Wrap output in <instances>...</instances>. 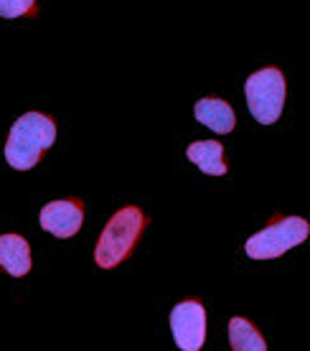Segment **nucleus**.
<instances>
[{"instance_id":"nucleus-1","label":"nucleus","mask_w":310,"mask_h":351,"mask_svg":"<svg viewBox=\"0 0 310 351\" xmlns=\"http://www.w3.org/2000/svg\"><path fill=\"white\" fill-rule=\"evenodd\" d=\"M56 141V125L41 112L21 114L5 141V160L16 171H28L41 160V153Z\"/></svg>"},{"instance_id":"nucleus-2","label":"nucleus","mask_w":310,"mask_h":351,"mask_svg":"<svg viewBox=\"0 0 310 351\" xmlns=\"http://www.w3.org/2000/svg\"><path fill=\"white\" fill-rule=\"evenodd\" d=\"M145 214L138 206H125L117 214H112V219L107 221L102 234L94 247V263L99 267H117L125 257L133 252L135 242L140 237L142 227H145Z\"/></svg>"},{"instance_id":"nucleus-3","label":"nucleus","mask_w":310,"mask_h":351,"mask_svg":"<svg viewBox=\"0 0 310 351\" xmlns=\"http://www.w3.org/2000/svg\"><path fill=\"white\" fill-rule=\"evenodd\" d=\"M244 95L252 117L262 125H272L280 120L285 107V77L275 66L249 74L244 82Z\"/></svg>"},{"instance_id":"nucleus-4","label":"nucleus","mask_w":310,"mask_h":351,"mask_svg":"<svg viewBox=\"0 0 310 351\" xmlns=\"http://www.w3.org/2000/svg\"><path fill=\"white\" fill-rule=\"evenodd\" d=\"M310 234V224L302 217H285V219L275 221L265 227L262 232L252 234L244 245L252 260H275V257L285 255L287 250L302 245Z\"/></svg>"},{"instance_id":"nucleus-5","label":"nucleus","mask_w":310,"mask_h":351,"mask_svg":"<svg viewBox=\"0 0 310 351\" xmlns=\"http://www.w3.org/2000/svg\"><path fill=\"white\" fill-rule=\"evenodd\" d=\"M170 334L178 349L198 351L206 341V311L198 300H183L170 311Z\"/></svg>"},{"instance_id":"nucleus-6","label":"nucleus","mask_w":310,"mask_h":351,"mask_svg":"<svg viewBox=\"0 0 310 351\" xmlns=\"http://www.w3.org/2000/svg\"><path fill=\"white\" fill-rule=\"evenodd\" d=\"M41 227L51 232L53 237L69 239L84 224V204L79 199H59V202H49L41 209Z\"/></svg>"},{"instance_id":"nucleus-7","label":"nucleus","mask_w":310,"mask_h":351,"mask_svg":"<svg viewBox=\"0 0 310 351\" xmlns=\"http://www.w3.org/2000/svg\"><path fill=\"white\" fill-rule=\"evenodd\" d=\"M194 114L198 123L206 125V128H211V130L219 132V135L231 132L234 125H237V114H234L231 105H227L219 97H204V99H198L194 107Z\"/></svg>"},{"instance_id":"nucleus-8","label":"nucleus","mask_w":310,"mask_h":351,"mask_svg":"<svg viewBox=\"0 0 310 351\" xmlns=\"http://www.w3.org/2000/svg\"><path fill=\"white\" fill-rule=\"evenodd\" d=\"M31 247L21 234H0V267L13 275L23 278L31 270Z\"/></svg>"},{"instance_id":"nucleus-9","label":"nucleus","mask_w":310,"mask_h":351,"mask_svg":"<svg viewBox=\"0 0 310 351\" xmlns=\"http://www.w3.org/2000/svg\"><path fill=\"white\" fill-rule=\"evenodd\" d=\"M186 158L201 168L206 176H224L227 163H224V145L219 141H198L186 148Z\"/></svg>"},{"instance_id":"nucleus-10","label":"nucleus","mask_w":310,"mask_h":351,"mask_svg":"<svg viewBox=\"0 0 310 351\" xmlns=\"http://www.w3.org/2000/svg\"><path fill=\"white\" fill-rule=\"evenodd\" d=\"M229 343L234 351H265L267 343L247 318L234 316L229 321Z\"/></svg>"},{"instance_id":"nucleus-11","label":"nucleus","mask_w":310,"mask_h":351,"mask_svg":"<svg viewBox=\"0 0 310 351\" xmlns=\"http://www.w3.org/2000/svg\"><path fill=\"white\" fill-rule=\"evenodd\" d=\"M36 0H0V18H21L34 13Z\"/></svg>"}]
</instances>
